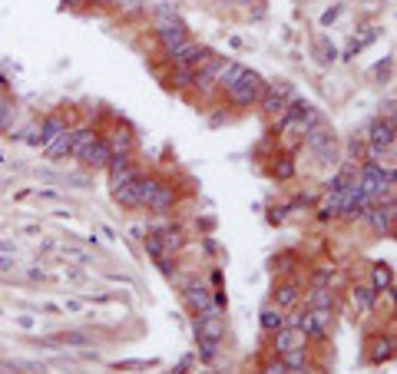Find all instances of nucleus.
<instances>
[{"label":"nucleus","instance_id":"a19ab883","mask_svg":"<svg viewBox=\"0 0 397 374\" xmlns=\"http://www.w3.org/2000/svg\"><path fill=\"white\" fill-rule=\"evenodd\" d=\"M232 119V113L228 110H215L212 116H208V126H222V123H228Z\"/></svg>","mask_w":397,"mask_h":374},{"label":"nucleus","instance_id":"de8ad7c7","mask_svg":"<svg viewBox=\"0 0 397 374\" xmlns=\"http://www.w3.org/2000/svg\"><path fill=\"white\" fill-rule=\"evenodd\" d=\"M7 90H10V83H7V76L0 73V96H7Z\"/></svg>","mask_w":397,"mask_h":374},{"label":"nucleus","instance_id":"7ed1b4c3","mask_svg":"<svg viewBox=\"0 0 397 374\" xmlns=\"http://www.w3.org/2000/svg\"><path fill=\"white\" fill-rule=\"evenodd\" d=\"M295 96H298V93H295V86H291L288 80H265V83H262V96H258V103H255V106H258L265 116H278V113H282Z\"/></svg>","mask_w":397,"mask_h":374},{"label":"nucleus","instance_id":"9d476101","mask_svg":"<svg viewBox=\"0 0 397 374\" xmlns=\"http://www.w3.org/2000/svg\"><path fill=\"white\" fill-rule=\"evenodd\" d=\"M285 325L298 328L308 341H318V344H322V341H328V328H322L318 321L311 318V312H308V308H304V312H295L291 318H285Z\"/></svg>","mask_w":397,"mask_h":374},{"label":"nucleus","instance_id":"423d86ee","mask_svg":"<svg viewBox=\"0 0 397 374\" xmlns=\"http://www.w3.org/2000/svg\"><path fill=\"white\" fill-rule=\"evenodd\" d=\"M364 143H368V146H381V150H394V143H397V123L374 116V119L368 123V130H364Z\"/></svg>","mask_w":397,"mask_h":374},{"label":"nucleus","instance_id":"20e7f679","mask_svg":"<svg viewBox=\"0 0 397 374\" xmlns=\"http://www.w3.org/2000/svg\"><path fill=\"white\" fill-rule=\"evenodd\" d=\"M152 37L159 43V50L166 54V50L179 47L182 40L189 37V27H186V20L179 17V14H172V17H156L152 20Z\"/></svg>","mask_w":397,"mask_h":374},{"label":"nucleus","instance_id":"72a5a7b5","mask_svg":"<svg viewBox=\"0 0 397 374\" xmlns=\"http://www.w3.org/2000/svg\"><path fill=\"white\" fill-rule=\"evenodd\" d=\"M291 262H298V252H282L278 259H275V272H282V275H288L295 265Z\"/></svg>","mask_w":397,"mask_h":374},{"label":"nucleus","instance_id":"bb28decb","mask_svg":"<svg viewBox=\"0 0 397 374\" xmlns=\"http://www.w3.org/2000/svg\"><path fill=\"white\" fill-rule=\"evenodd\" d=\"M70 132H73V152H70V156H80V152L96 139L99 130H96V126H70Z\"/></svg>","mask_w":397,"mask_h":374},{"label":"nucleus","instance_id":"c85d7f7f","mask_svg":"<svg viewBox=\"0 0 397 374\" xmlns=\"http://www.w3.org/2000/svg\"><path fill=\"white\" fill-rule=\"evenodd\" d=\"M272 176H275L278 183H288V179H295V159H291V156H278V163L272 166Z\"/></svg>","mask_w":397,"mask_h":374},{"label":"nucleus","instance_id":"7c9ffc66","mask_svg":"<svg viewBox=\"0 0 397 374\" xmlns=\"http://www.w3.org/2000/svg\"><path fill=\"white\" fill-rule=\"evenodd\" d=\"M143 245H146V255H149L152 262H156V259H163V255H169V252L163 248V242H159V235H156V232H146Z\"/></svg>","mask_w":397,"mask_h":374},{"label":"nucleus","instance_id":"c756f323","mask_svg":"<svg viewBox=\"0 0 397 374\" xmlns=\"http://www.w3.org/2000/svg\"><path fill=\"white\" fill-rule=\"evenodd\" d=\"M14 119H17V106L7 96H0V132L14 130Z\"/></svg>","mask_w":397,"mask_h":374},{"label":"nucleus","instance_id":"a211bd4d","mask_svg":"<svg viewBox=\"0 0 397 374\" xmlns=\"http://www.w3.org/2000/svg\"><path fill=\"white\" fill-rule=\"evenodd\" d=\"M341 202H344V189H341V192H324L322 202L315 206V219H318V222H335L341 212Z\"/></svg>","mask_w":397,"mask_h":374},{"label":"nucleus","instance_id":"f704fd0d","mask_svg":"<svg viewBox=\"0 0 397 374\" xmlns=\"http://www.w3.org/2000/svg\"><path fill=\"white\" fill-rule=\"evenodd\" d=\"M311 312V318L318 321L322 328H331V321H335V308H308Z\"/></svg>","mask_w":397,"mask_h":374},{"label":"nucleus","instance_id":"9b49d317","mask_svg":"<svg viewBox=\"0 0 397 374\" xmlns=\"http://www.w3.org/2000/svg\"><path fill=\"white\" fill-rule=\"evenodd\" d=\"M304 344H308V338H304L298 328H291V325L272 331V355H285V351H291V348H304Z\"/></svg>","mask_w":397,"mask_h":374},{"label":"nucleus","instance_id":"2f4dec72","mask_svg":"<svg viewBox=\"0 0 397 374\" xmlns=\"http://www.w3.org/2000/svg\"><path fill=\"white\" fill-rule=\"evenodd\" d=\"M156 364H159L156 358H149V361H139V358H136V361H116L113 368L116 371H146V368H156Z\"/></svg>","mask_w":397,"mask_h":374},{"label":"nucleus","instance_id":"4c0bfd02","mask_svg":"<svg viewBox=\"0 0 397 374\" xmlns=\"http://www.w3.org/2000/svg\"><path fill=\"white\" fill-rule=\"evenodd\" d=\"M318 50H322V54H318V56H322V63H335V60H338V50H335V47H328L324 40L318 43Z\"/></svg>","mask_w":397,"mask_h":374},{"label":"nucleus","instance_id":"b1692460","mask_svg":"<svg viewBox=\"0 0 397 374\" xmlns=\"http://www.w3.org/2000/svg\"><path fill=\"white\" fill-rule=\"evenodd\" d=\"M308 308H335V292H331V285H311V292H308Z\"/></svg>","mask_w":397,"mask_h":374},{"label":"nucleus","instance_id":"473e14b6","mask_svg":"<svg viewBox=\"0 0 397 374\" xmlns=\"http://www.w3.org/2000/svg\"><path fill=\"white\" fill-rule=\"evenodd\" d=\"M285 368H295V364H304L308 361V348H291V351H285L282 355Z\"/></svg>","mask_w":397,"mask_h":374},{"label":"nucleus","instance_id":"cd10ccee","mask_svg":"<svg viewBox=\"0 0 397 374\" xmlns=\"http://www.w3.org/2000/svg\"><path fill=\"white\" fill-rule=\"evenodd\" d=\"M60 344H67V348H86V344H93V335L90 331H63L60 338H53Z\"/></svg>","mask_w":397,"mask_h":374},{"label":"nucleus","instance_id":"a18cd8bd","mask_svg":"<svg viewBox=\"0 0 397 374\" xmlns=\"http://www.w3.org/2000/svg\"><path fill=\"white\" fill-rule=\"evenodd\" d=\"M338 14H341V7H335V10H328V14H324V17H322V23H331V20L338 17Z\"/></svg>","mask_w":397,"mask_h":374},{"label":"nucleus","instance_id":"f8f14e48","mask_svg":"<svg viewBox=\"0 0 397 374\" xmlns=\"http://www.w3.org/2000/svg\"><path fill=\"white\" fill-rule=\"evenodd\" d=\"M368 361L371 364H391L394 361V335H374L368 341Z\"/></svg>","mask_w":397,"mask_h":374},{"label":"nucleus","instance_id":"09e8293b","mask_svg":"<svg viewBox=\"0 0 397 374\" xmlns=\"http://www.w3.org/2000/svg\"><path fill=\"white\" fill-rule=\"evenodd\" d=\"M90 3H96V7H106V3H116V0H90Z\"/></svg>","mask_w":397,"mask_h":374},{"label":"nucleus","instance_id":"aec40b11","mask_svg":"<svg viewBox=\"0 0 397 374\" xmlns=\"http://www.w3.org/2000/svg\"><path fill=\"white\" fill-rule=\"evenodd\" d=\"M285 315L278 305H265L262 308V315H258V325H262V331L265 335H272V331H278V328H285Z\"/></svg>","mask_w":397,"mask_h":374},{"label":"nucleus","instance_id":"c9c22d12","mask_svg":"<svg viewBox=\"0 0 397 374\" xmlns=\"http://www.w3.org/2000/svg\"><path fill=\"white\" fill-rule=\"evenodd\" d=\"M335 265H322V268H315V285H331L335 281Z\"/></svg>","mask_w":397,"mask_h":374},{"label":"nucleus","instance_id":"39448f33","mask_svg":"<svg viewBox=\"0 0 397 374\" xmlns=\"http://www.w3.org/2000/svg\"><path fill=\"white\" fill-rule=\"evenodd\" d=\"M212 54H215L212 47H206V43H199V40L186 37L179 47L166 50L163 56H166V63H169V67H192V70H195V67H199L202 60H208Z\"/></svg>","mask_w":397,"mask_h":374},{"label":"nucleus","instance_id":"c03bdc74","mask_svg":"<svg viewBox=\"0 0 397 374\" xmlns=\"http://www.w3.org/2000/svg\"><path fill=\"white\" fill-rule=\"evenodd\" d=\"M391 63H394L391 56H387V60H381L378 67H374V73H378V76H387V70H391Z\"/></svg>","mask_w":397,"mask_h":374},{"label":"nucleus","instance_id":"6ab92c4d","mask_svg":"<svg viewBox=\"0 0 397 374\" xmlns=\"http://www.w3.org/2000/svg\"><path fill=\"white\" fill-rule=\"evenodd\" d=\"M43 152H47V156H50L53 163L67 159V156L73 152V132H70V126H67L63 132H57V136H53V139H50V143L43 146Z\"/></svg>","mask_w":397,"mask_h":374},{"label":"nucleus","instance_id":"1a4fd4ad","mask_svg":"<svg viewBox=\"0 0 397 374\" xmlns=\"http://www.w3.org/2000/svg\"><path fill=\"white\" fill-rule=\"evenodd\" d=\"M298 301H302V279L298 275H288L275 285V305L288 312V308H298Z\"/></svg>","mask_w":397,"mask_h":374},{"label":"nucleus","instance_id":"dca6fc26","mask_svg":"<svg viewBox=\"0 0 397 374\" xmlns=\"http://www.w3.org/2000/svg\"><path fill=\"white\" fill-rule=\"evenodd\" d=\"M371 288H374L378 295H391V292H394V265L391 262L371 265Z\"/></svg>","mask_w":397,"mask_h":374},{"label":"nucleus","instance_id":"393cba45","mask_svg":"<svg viewBox=\"0 0 397 374\" xmlns=\"http://www.w3.org/2000/svg\"><path fill=\"white\" fill-rule=\"evenodd\" d=\"M192 76H195V70H192V67H169L166 83H169L172 90H192Z\"/></svg>","mask_w":397,"mask_h":374},{"label":"nucleus","instance_id":"4468645a","mask_svg":"<svg viewBox=\"0 0 397 374\" xmlns=\"http://www.w3.org/2000/svg\"><path fill=\"white\" fill-rule=\"evenodd\" d=\"M152 232L159 235V242H163V248H166L169 255H179V252L186 248V232H182L179 225H156Z\"/></svg>","mask_w":397,"mask_h":374},{"label":"nucleus","instance_id":"5701e85b","mask_svg":"<svg viewBox=\"0 0 397 374\" xmlns=\"http://www.w3.org/2000/svg\"><path fill=\"white\" fill-rule=\"evenodd\" d=\"M110 196H113V202L119 209H139V196H136V179L126 183V186L119 189H110Z\"/></svg>","mask_w":397,"mask_h":374},{"label":"nucleus","instance_id":"0eeeda50","mask_svg":"<svg viewBox=\"0 0 397 374\" xmlns=\"http://www.w3.org/2000/svg\"><path fill=\"white\" fill-rule=\"evenodd\" d=\"M110 156H113V150H110V139L103 136V132H96V139L86 146V150L80 152L76 159L83 163L86 169H106V163H110Z\"/></svg>","mask_w":397,"mask_h":374},{"label":"nucleus","instance_id":"f257e3e1","mask_svg":"<svg viewBox=\"0 0 397 374\" xmlns=\"http://www.w3.org/2000/svg\"><path fill=\"white\" fill-rule=\"evenodd\" d=\"M302 146L322 166H338V159H341V146H338V136H335V130L328 126V123H318L315 130H308L302 136Z\"/></svg>","mask_w":397,"mask_h":374},{"label":"nucleus","instance_id":"2eb2a0df","mask_svg":"<svg viewBox=\"0 0 397 374\" xmlns=\"http://www.w3.org/2000/svg\"><path fill=\"white\" fill-rule=\"evenodd\" d=\"M67 126H70V119H67L63 113H47V116H43V119L37 123V132H40V150H43V146H47V143H50V139H53L57 132L67 130Z\"/></svg>","mask_w":397,"mask_h":374},{"label":"nucleus","instance_id":"8fccbe9b","mask_svg":"<svg viewBox=\"0 0 397 374\" xmlns=\"http://www.w3.org/2000/svg\"><path fill=\"white\" fill-rule=\"evenodd\" d=\"M199 374H215V371H199Z\"/></svg>","mask_w":397,"mask_h":374},{"label":"nucleus","instance_id":"ea45409f","mask_svg":"<svg viewBox=\"0 0 397 374\" xmlns=\"http://www.w3.org/2000/svg\"><path fill=\"white\" fill-rule=\"evenodd\" d=\"M285 215H288V209H285V206L268 209V222H272V225H282V222H285Z\"/></svg>","mask_w":397,"mask_h":374},{"label":"nucleus","instance_id":"58836bf2","mask_svg":"<svg viewBox=\"0 0 397 374\" xmlns=\"http://www.w3.org/2000/svg\"><path fill=\"white\" fill-rule=\"evenodd\" d=\"M394 96H387V100H384V103H381V119H391V123H394Z\"/></svg>","mask_w":397,"mask_h":374},{"label":"nucleus","instance_id":"ddd939ff","mask_svg":"<svg viewBox=\"0 0 397 374\" xmlns=\"http://www.w3.org/2000/svg\"><path fill=\"white\" fill-rule=\"evenodd\" d=\"M176 199H179V196H176V186L163 179V186H159L156 192H152V199L146 202V209H149L152 215H166V212H172V206H176Z\"/></svg>","mask_w":397,"mask_h":374},{"label":"nucleus","instance_id":"79ce46f5","mask_svg":"<svg viewBox=\"0 0 397 374\" xmlns=\"http://www.w3.org/2000/svg\"><path fill=\"white\" fill-rule=\"evenodd\" d=\"M17 325L23 328V331H34V328H37V318H34V315H20Z\"/></svg>","mask_w":397,"mask_h":374},{"label":"nucleus","instance_id":"6e6552de","mask_svg":"<svg viewBox=\"0 0 397 374\" xmlns=\"http://www.w3.org/2000/svg\"><path fill=\"white\" fill-rule=\"evenodd\" d=\"M182 301H186V308L195 315V312H202V308H208V305H212V288H208L206 281L192 279V281H186V285H182Z\"/></svg>","mask_w":397,"mask_h":374},{"label":"nucleus","instance_id":"f03ea898","mask_svg":"<svg viewBox=\"0 0 397 374\" xmlns=\"http://www.w3.org/2000/svg\"><path fill=\"white\" fill-rule=\"evenodd\" d=\"M262 76L255 73V70H242V76L228 86V90H222L228 100V106H235V110H248V106H255L258 103V96H262Z\"/></svg>","mask_w":397,"mask_h":374},{"label":"nucleus","instance_id":"412c9836","mask_svg":"<svg viewBox=\"0 0 397 374\" xmlns=\"http://www.w3.org/2000/svg\"><path fill=\"white\" fill-rule=\"evenodd\" d=\"M242 70H245V63H239V60H226V67L219 70V76H215V90L222 93V90H228L239 76H242Z\"/></svg>","mask_w":397,"mask_h":374},{"label":"nucleus","instance_id":"a878e982","mask_svg":"<svg viewBox=\"0 0 397 374\" xmlns=\"http://www.w3.org/2000/svg\"><path fill=\"white\" fill-rule=\"evenodd\" d=\"M139 172H143V169H139V163H136V159H132V163H126L123 169H113V172H106V176H110V189H119V186H126V183H132Z\"/></svg>","mask_w":397,"mask_h":374},{"label":"nucleus","instance_id":"4be33fe9","mask_svg":"<svg viewBox=\"0 0 397 374\" xmlns=\"http://www.w3.org/2000/svg\"><path fill=\"white\" fill-rule=\"evenodd\" d=\"M106 139H110L113 152H136V136H132L130 126H116L113 136H106Z\"/></svg>","mask_w":397,"mask_h":374},{"label":"nucleus","instance_id":"49530a36","mask_svg":"<svg viewBox=\"0 0 397 374\" xmlns=\"http://www.w3.org/2000/svg\"><path fill=\"white\" fill-rule=\"evenodd\" d=\"M10 265H14V259H10V255H0V272H7Z\"/></svg>","mask_w":397,"mask_h":374},{"label":"nucleus","instance_id":"37998d69","mask_svg":"<svg viewBox=\"0 0 397 374\" xmlns=\"http://www.w3.org/2000/svg\"><path fill=\"white\" fill-rule=\"evenodd\" d=\"M311 371H315V368H311L308 361H304V364H295V368H285V374H311Z\"/></svg>","mask_w":397,"mask_h":374},{"label":"nucleus","instance_id":"f3484780","mask_svg":"<svg viewBox=\"0 0 397 374\" xmlns=\"http://www.w3.org/2000/svg\"><path fill=\"white\" fill-rule=\"evenodd\" d=\"M378 301H381V295L371 288V285H351V305L358 308L361 315H371L374 308H378Z\"/></svg>","mask_w":397,"mask_h":374},{"label":"nucleus","instance_id":"e433bc0d","mask_svg":"<svg viewBox=\"0 0 397 374\" xmlns=\"http://www.w3.org/2000/svg\"><path fill=\"white\" fill-rule=\"evenodd\" d=\"M262 374H285V361L282 355H272L268 361L262 364Z\"/></svg>","mask_w":397,"mask_h":374}]
</instances>
